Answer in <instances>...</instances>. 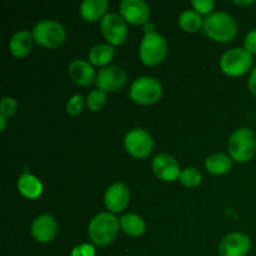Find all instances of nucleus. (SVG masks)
<instances>
[{
  "label": "nucleus",
  "mask_w": 256,
  "mask_h": 256,
  "mask_svg": "<svg viewBox=\"0 0 256 256\" xmlns=\"http://www.w3.org/2000/svg\"><path fill=\"white\" fill-rule=\"evenodd\" d=\"M34 42L42 45L44 48H54L60 46L65 42V32L64 26L59 22H55L52 19H44L38 22L32 30Z\"/></svg>",
  "instance_id": "4"
},
{
  "label": "nucleus",
  "mask_w": 256,
  "mask_h": 256,
  "mask_svg": "<svg viewBox=\"0 0 256 256\" xmlns=\"http://www.w3.org/2000/svg\"><path fill=\"white\" fill-rule=\"evenodd\" d=\"M108 6V0H84L80 5V15L86 22H96L106 15Z\"/></svg>",
  "instance_id": "18"
},
{
  "label": "nucleus",
  "mask_w": 256,
  "mask_h": 256,
  "mask_svg": "<svg viewBox=\"0 0 256 256\" xmlns=\"http://www.w3.org/2000/svg\"><path fill=\"white\" fill-rule=\"evenodd\" d=\"M58 234V222L49 214L39 215L32 224V235L36 242H49L55 239Z\"/></svg>",
  "instance_id": "15"
},
{
  "label": "nucleus",
  "mask_w": 256,
  "mask_h": 256,
  "mask_svg": "<svg viewBox=\"0 0 256 256\" xmlns=\"http://www.w3.org/2000/svg\"><path fill=\"white\" fill-rule=\"evenodd\" d=\"M244 49L250 54H256V30H250L244 39Z\"/></svg>",
  "instance_id": "30"
},
{
  "label": "nucleus",
  "mask_w": 256,
  "mask_h": 256,
  "mask_svg": "<svg viewBox=\"0 0 256 256\" xmlns=\"http://www.w3.org/2000/svg\"><path fill=\"white\" fill-rule=\"evenodd\" d=\"M202 174L195 168H186V169L182 170L180 172L179 180L182 185L188 188H195L202 182Z\"/></svg>",
  "instance_id": "24"
},
{
  "label": "nucleus",
  "mask_w": 256,
  "mask_h": 256,
  "mask_svg": "<svg viewBox=\"0 0 256 256\" xmlns=\"http://www.w3.org/2000/svg\"><path fill=\"white\" fill-rule=\"evenodd\" d=\"M70 256H95V249L90 244L78 245L72 249Z\"/></svg>",
  "instance_id": "29"
},
{
  "label": "nucleus",
  "mask_w": 256,
  "mask_h": 256,
  "mask_svg": "<svg viewBox=\"0 0 256 256\" xmlns=\"http://www.w3.org/2000/svg\"><path fill=\"white\" fill-rule=\"evenodd\" d=\"M152 172L159 179L164 182H175L180 176V168L174 156L170 154H158L152 159Z\"/></svg>",
  "instance_id": "14"
},
{
  "label": "nucleus",
  "mask_w": 256,
  "mask_h": 256,
  "mask_svg": "<svg viewBox=\"0 0 256 256\" xmlns=\"http://www.w3.org/2000/svg\"><path fill=\"white\" fill-rule=\"evenodd\" d=\"M114 46L106 42H100L94 45L89 52L90 64L99 65V66H108L114 58Z\"/></svg>",
  "instance_id": "20"
},
{
  "label": "nucleus",
  "mask_w": 256,
  "mask_h": 256,
  "mask_svg": "<svg viewBox=\"0 0 256 256\" xmlns=\"http://www.w3.org/2000/svg\"><path fill=\"white\" fill-rule=\"evenodd\" d=\"M130 190L122 182H114L106 189L104 204L110 212H120L129 205Z\"/></svg>",
  "instance_id": "13"
},
{
  "label": "nucleus",
  "mask_w": 256,
  "mask_h": 256,
  "mask_svg": "<svg viewBox=\"0 0 256 256\" xmlns=\"http://www.w3.org/2000/svg\"><path fill=\"white\" fill-rule=\"evenodd\" d=\"M120 222L110 212H102L90 220L89 238L98 246H105L112 242L119 232Z\"/></svg>",
  "instance_id": "2"
},
{
  "label": "nucleus",
  "mask_w": 256,
  "mask_h": 256,
  "mask_svg": "<svg viewBox=\"0 0 256 256\" xmlns=\"http://www.w3.org/2000/svg\"><path fill=\"white\" fill-rule=\"evenodd\" d=\"M18 109V102L12 96L2 98V105H0V114L4 116H12L16 112Z\"/></svg>",
  "instance_id": "27"
},
{
  "label": "nucleus",
  "mask_w": 256,
  "mask_h": 256,
  "mask_svg": "<svg viewBox=\"0 0 256 256\" xmlns=\"http://www.w3.org/2000/svg\"><path fill=\"white\" fill-rule=\"evenodd\" d=\"M105 102H106V92L104 90L94 89L88 94L86 104L92 112H99L100 109H102Z\"/></svg>",
  "instance_id": "25"
},
{
  "label": "nucleus",
  "mask_w": 256,
  "mask_h": 256,
  "mask_svg": "<svg viewBox=\"0 0 256 256\" xmlns=\"http://www.w3.org/2000/svg\"><path fill=\"white\" fill-rule=\"evenodd\" d=\"M252 242L244 232H230L219 244L220 256H245L250 252Z\"/></svg>",
  "instance_id": "11"
},
{
  "label": "nucleus",
  "mask_w": 256,
  "mask_h": 256,
  "mask_svg": "<svg viewBox=\"0 0 256 256\" xmlns=\"http://www.w3.org/2000/svg\"><path fill=\"white\" fill-rule=\"evenodd\" d=\"M232 166V162L228 155L222 152H215L205 160V168L210 174L214 175H222L226 174Z\"/></svg>",
  "instance_id": "21"
},
{
  "label": "nucleus",
  "mask_w": 256,
  "mask_h": 256,
  "mask_svg": "<svg viewBox=\"0 0 256 256\" xmlns=\"http://www.w3.org/2000/svg\"><path fill=\"white\" fill-rule=\"evenodd\" d=\"M168 54V42L159 32L145 34L140 42L139 55L142 62L149 66H155L165 59Z\"/></svg>",
  "instance_id": "5"
},
{
  "label": "nucleus",
  "mask_w": 256,
  "mask_h": 256,
  "mask_svg": "<svg viewBox=\"0 0 256 256\" xmlns=\"http://www.w3.org/2000/svg\"><path fill=\"white\" fill-rule=\"evenodd\" d=\"M252 55L244 48H232L222 54L220 68L229 76H240L252 70Z\"/></svg>",
  "instance_id": "6"
},
{
  "label": "nucleus",
  "mask_w": 256,
  "mask_h": 256,
  "mask_svg": "<svg viewBox=\"0 0 256 256\" xmlns=\"http://www.w3.org/2000/svg\"><path fill=\"white\" fill-rule=\"evenodd\" d=\"M232 159L239 162H246L256 152V136L249 128L236 129L229 138L228 142Z\"/></svg>",
  "instance_id": "3"
},
{
  "label": "nucleus",
  "mask_w": 256,
  "mask_h": 256,
  "mask_svg": "<svg viewBox=\"0 0 256 256\" xmlns=\"http://www.w3.org/2000/svg\"><path fill=\"white\" fill-rule=\"evenodd\" d=\"M162 86L156 78L140 76L130 86V98L142 105H150L162 98Z\"/></svg>",
  "instance_id": "7"
},
{
  "label": "nucleus",
  "mask_w": 256,
  "mask_h": 256,
  "mask_svg": "<svg viewBox=\"0 0 256 256\" xmlns=\"http://www.w3.org/2000/svg\"><path fill=\"white\" fill-rule=\"evenodd\" d=\"M16 186L20 194L28 199H36L42 194V182L29 172H24L18 179Z\"/></svg>",
  "instance_id": "19"
},
{
  "label": "nucleus",
  "mask_w": 256,
  "mask_h": 256,
  "mask_svg": "<svg viewBox=\"0 0 256 256\" xmlns=\"http://www.w3.org/2000/svg\"><path fill=\"white\" fill-rule=\"evenodd\" d=\"M120 228L129 236H140L146 230L142 218L136 214H125L120 218Z\"/></svg>",
  "instance_id": "22"
},
{
  "label": "nucleus",
  "mask_w": 256,
  "mask_h": 256,
  "mask_svg": "<svg viewBox=\"0 0 256 256\" xmlns=\"http://www.w3.org/2000/svg\"><path fill=\"white\" fill-rule=\"evenodd\" d=\"M204 32L214 42H228L236 36L238 24L234 18L224 10L214 12L204 19Z\"/></svg>",
  "instance_id": "1"
},
{
  "label": "nucleus",
  "mask_w": 256,
  "mask_h": 256,
  "mask_svg": "<svg viewBox=\"0 0 256 256\" xmlns=\"http://www.w3.org/2000/svg\"><path fill=\"white\" fill-rule=\"evenodd\" d=\"M144 26H145V32H146V34H150V32H154V25H152V22H148L146 24H144Z\"/></svg>",
  "instance_id": "33"
},
{
  "label": "nucleus",
  "mask_w": 256,
  "mask_h": 256,
  "mask_svg": "<svg viewBox=\"0 0 256 256\" xmlns=\"http://www.w3.org/2000/svg\"><path fill=\"white\" fill-rule=\"evenodd\" d=\"M128 75L122 68L116 65H108L98 72L95 84L98 89L106 92H115L126 84Z\"/></svg>",
  "instance_id": "10"
},
{
  "label": "nucleus",
  "mask_w": 256,
  "mask_h": 256,
  "mask_svg": "<svg viewBox=\"0 0 256 256\" xmlns=\"http://www.w3.org/2000/svg\"><path fill=\"white\" fill-rule=\"evenodd\" d=\"M119 9L120 15L130 24H146L150 18V8L144 0H122Z\"/></svg>",
  "instance_id": "12"
},
{
  "label": "nucleus",
  "mask_w": 256,
  "mask_h": 256,
  "mask_svg": "<svg viewBox=\"0 0 256 256\" xmlns=\"http://www.w3.org/2000/svg\"><path fill=\"white\" fill-rule=\"evenodd\" d=\"M124 146L132 156L144 159L152 152L154 140L146 130L142 129V128H135L125 135Z\"/></svg>",
  "instance_id": "8"
},
{
  "label": "nucleus",
  "mask_w": 256,
  "mask_h": 256,
  "mask_svg": "<svg viewBox=\"0 0 256 256\" xmlns=\"http://www.w3.org/2000/svg\"><path fill=\"white\" fill-rule=\"evenodd\" d=\"M248 86H249V90L252 92V94H254L256 96V66L250 72L249 80H248Z\"/></svg>",
  "instance_id": "31"
},
{
  "label": "nucleus",
  "mask_w": 256,
  "mask_h": 256,
  "mask_svg": "<svg viewBox=\"0 0 256 256\" xmlns=\"http://www.w3.org/2000/svg\"><path fill=\"white\" fill-rule=\"evenodd\" d=\"M0 122H2V125H0V130H2V132H4L5 126H6V116H4V115L0 114Z\"/></svg>",
  "instance_id": "34"
},
{
  "label": "nucleus",
  "mask_w": 256,
  "mask_h": 256,
  "mask_svg": "<svg viewBox=\"0 0 256 256\" xmlns=\"http://www.w3.org/2000/svg\"><path fill=\"white\" fill-rule=\"evenodd\" d=\"M69 76L75 84L80 85V86H89L96 79L92 65L90 64V62L82 59H76L70 62Z\"/></svg>",
  "instance_id": "16"
},
{
  "label": "nucleus",
  "mask_w": 256,
  "mask_h": 256,
  "mask_svg": "<svg viewBox=\"0 0 256 256\" xmlns=\"http://www.w3.org/2000/svg\"><path fill=\"white\" fill-rule=\"evenodd\" d=\"M34 38L28 30H19L12 36L9 42V49L14 56L24 58L32 52Z\"/></svg>",
  "instance_id": "17"
},
{
  "label": "nucleus",
  "mask_w": 256,
  "mask_h": 256,
  "mask_svg": "<svg viewBox=\"0 0 256 256\" xmlns=\"http://www.w3.org/2000/svg\"><path fill=\"white\" fill-rule=\"evenodd\" d=\"M100 29H102L105 39L112 46L122 44L128 38L126 22L122 15L116 14V12H108L100 20Z\"/></svg>",
  "instance_id": "9"
},
{
  "label": "nucleus",
  "mask_w": 256,
  "mask_h": 256,
  "mask_svg": "<svg viewBox=\"0 0 256 256\" xmlns=\"http://www.w3.org/2000/svg\"><path fill=\"white\" fill-rule=\"evenodd\" d=\"M85 104V99L82 94H75L68 100V104H66V112L69 115H75L80 114L82 112V108H84Z\"/></svg>",
  "instance_id": "26"
},
{
  "label": "nucleus",
  "mask_w": 256,
  "mask_h": 256,
  "mask_svg": "<svg viewBox=\"0 0 256 256\" xmlns=\"http://www.w3.org/2000/svg\"><path fill=\"white\" fill-rule=\"evenodd\" d=\"M192 5L194 10H196L199 14H212V10L214 9L215 2L214 0H192Z\"/></svg>",
  "instance_id": "28"
},
{
  "label": "nucleus",
  "mask_w": 256,
  "mask_h": 256,
  "mask_svg": "<svg viewBox=\"0 0 256 256\" xmlns=\"http://www.w3.org/2000/svg\"><path fill=\"white\" fill-rule=\"evenodd\" d=\"M235 4L238 5H252L254 4V0H235Z\"/></svg>",
  "instance_id": "32"
},
{
  "label": "nucleus",
  "mask_w": 256,
  "mask_h": 256,
  "mask_svg": "<svg viewBox=\"0 0 256 256\" xmlns=\"http://www.w3.org/2000/svg\"><path fill=\"white\" fill-rule=\"evenodd\" d=\"M179 25L185 32H194L204 25V19L196 10H184L179 16Z\"/></svg>",
  "instance_id": "23"
}]
</instances>
